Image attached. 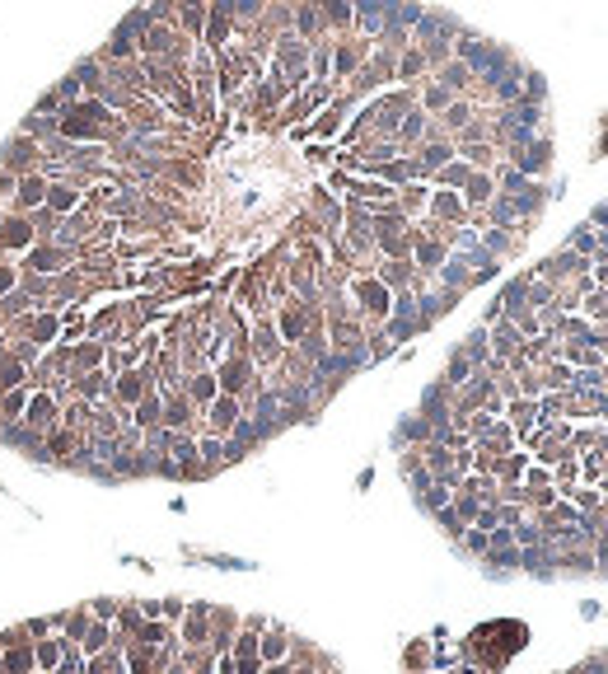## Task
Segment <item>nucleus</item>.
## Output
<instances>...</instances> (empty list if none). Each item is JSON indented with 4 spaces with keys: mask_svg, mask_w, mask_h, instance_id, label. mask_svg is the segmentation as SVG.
<instances>
[{
    "mask_svg": "<svg viewBox=\"0 0 608 674\" xmlns=\"http://www.w3.org/2000/svg\"><path fill=\"white\" fill-rule=\"evenodd\" d=\"M468 548H473V552H487V534H468Z\"/></svg>",
    "mask_w": 608,
    "mask_h": 674,
    "instance_id": "14",
    "label": "nucleus"
},
{
    "mask_svg": "<svg viewBox=\"0 0 608 674\" xmlns=\"http://www.w3.org/2000/svg\"><path fill=\"white\" fill-rule=\"evenodd\" d=\"M220 674H234V660H225V665H220Z\"/></svg>",
    "mask_w": 608,
    "mask_h": 674,
    "instance_id": "17",
    "label": "nucleus"
},
{
    "mask_svg": "<svg viewBox=\"0 0 608 674\" xmlns=\"http://www.w3.org/2000/svg\"><path fill=\"white\" fill-rule=\"evenodd\" d=\"M47 202H52V211H71V206H75V192H71V188H52V192H47Z\"/></svg>",
    "mask_w": 608,
    "mask_h": 674,
    "instance_id": "6",
    "label": "nucleus"
},
{
    "mask_svg": "<svg viewBox=\"0 0 608 674\" xmlns=\"http://www.w3.org/2000/svg\"><path fill=\"white\" fill-rule=\"evenodd\" d=\"M19 202H24V206H38V202H43V183H38V178H29V183H24V192H19Z\"/></svg>",
    "mask_w": 608,
    "mask_h": 674,
    "instance_id": "8",
    "label": "nucleus"
},
{
    "mask_svg": "<svg viewBox=\"0 0 608 674\" xmlns=\"http://www.w3.org/2000/svg\"><path fill=\"white\" fill-rule=\"evenodd\" d=\"M234 422V403H216V426H230Z\"/></svg>",
    "mask_w": 608,
    "mask_h": 674,
    "instance_id": "11",
    "label": "nucleus"
},
{
    "mask_svg": "<svg viewBox=\"0 0 608 674\" xmlns=\"http://www.w3.org/2000/svg\"><path fill=\"white\" fill-rule=\"evenodd\" d=\"M5 674H29L33 670V646L29 642H10V651H5V665H0Z\"/></svg>",
    "mask_w": 608,
    "mask_h": 674,
    "instance_id": "1",
    "label": "nucleus"
},
{
    "mask_svg": "<svg viewBox=\"0 0 608 674\" xmlns=\"http://www.w3.org/2000/svg\"><path fill=\"white\" fill-rule=\"evenodd\" d=\"M80 389H84V393H98V389H103V375H89L84 384H80Z\"/></svg>",
    "mask_w": 608,
    "mask_h": 674,
    "instance_id": "15",
    "label": "nucleus"
},
{
    "mask_svg": "<svg viewBox=\"0 0 608 674\" xmlns=\"http://www.w3.org/2000/svg\"><path fill=\"white\" fill-rule=\"evenodd\" d=\"M0 239H5V244H19V249H29L33 230L24 225V220H10V225H0Z\"/></svg>",
    "mask_w": 608,
    "mask_h": 674,
    "instance_id": "2",
    "label": "nucleus"
},
{
    "mask_svg": "<svg viewBox=\"0 0 608 674\" xmlns=\"http://www.w3.org/2000/svg\"><path fill=\"white\" fill-rule=\"evenodd\" d=\"M117 393H122V398H140V379L136 375H122V379H117Z\"/></svg>",
    "mask_w": 608,
    "mask_h": 674,
    "instance_id": "10",
    "label": "nucleus"
},
{
    "mask_svg": "<svg viewBox=\"0 0 608 674\" xmlns=\"http://www.w3.org/2000/svg\"><path fill=\"white\" fill-rule=\"evenodd\" d=\"M262 656H267V660L286 656V637H281V632H272V637H267V642H262Z\"/></svg>",
    "mask_w": 608,
    "mask_h": 674,
    "instance_id": "9",
    "label": "nucleus"
},
{
    "mask_svg": "<svg viewBox=\"0 0 608 674\" xmlns=\"http://www.w3.org/2000/svg\"><path fill=\"white\" fill-rule=\"evenodd\" d=\"M239 670H244V674L258 670V651H253V637H244V642H239Z\"/></svg>",
    "mask_w": 608,
    "mask_h": 674,
    "instance_id": "5",
    "label": "nucleus"
},
{
    "mask_svg": "<svg viewBox=\"0 0 608 674\" xmlns=\"http://www.w3.org/2000/svg\"><path fill=\"white\" fill-rule=\"evenodd\" d=\"M33 665H43V670L61 665V642H38L33 646Z\"/></svg>",
    "mask_w": 608,
    "mask_h": 674,
    "instance_id": "3",
    "label": "nucleus"
},
{
    "mask_svg": "<svg viewBox=\"0 0 608 674\" xmlns=\"http://www.w3.org/2000/svg\"><path fill=\"white\" fill-rule=\"evenodd\" d=\"M29 422H33V426H47V422H52V398H38V403H33V408H29Z\"/></svg>",
    "mask_w": 608,
    "mask_h": 674,
    "instance_id": "7",
    "label": "nucleus"
},
{
    "mask_svg": "<svg viewBox=\"0 0 608 674\" xmlns=\"http://www.w3.org/2000/svg\"><path fill=\"white\" fill-rule=\"evenodd\" d=\"M267 674H290V670H286V665H281V670H267Z\"/></svg>",
    "mask_w": 608,
    "mask_h": 674,
    "instance_id": "18",
    "label": "nucleus"
},
{
    "mask_svg": "<svg viewBox=\"0 0 608 674\" xmlns=\"http://www.w3.org/2000/svg\"><path fill=\"white\" fill-rule=\"evenodd\" d=\"M57 670H61V674H80V660H75V656H61V665H57Z\"/></svg>",
    "mask_w": 608,
    "mask_h": 674,
    "instance_id": "13",
    "label": "nucleus"
},
{
    "mask_svg": "<svg viewBox=\"0 0 608 674\" xmlns=\"http://www.w3.org/2000/svg\"><path fill=\"white\" fill-rule=\"evenodd\" d=\"M5 286H10V272H5V267H0V291H5Z\"/></svg>",
    "mask_w": 608,
    "mask_h": 674,
    "instance_id": "16",
    "label": "nucleus"
},
{
    "mask_svg": "<svg viewBox=\"0 0 608 674\" xmlns=\"http://www.w3.org/2000/svg\"><path fill=\"white\" fill-rule=\"evenodd\" d=\"M103 646H108V627L103 623L84 627V651H89V656H103Z\"/></svg>",
    "mask_w": 608,
    "mask_h": 674,
    "instance_id": "4",
    "label": "nucleus"
},
{
    "mask_svg": "<svg viewBox=\"0 0 608 674\" xmlns=\"http://www.w3.org/2000/svg\"><path fill=\"white\" fill-rule=\"evenodd\" d=\"M140 637H145V642H159V637H164V627L150 623V627H140Z\"/></svg>",
    "mask_w": 608,
    "mask_h": 674,
    "instance_id": "12",
    "label": "nucleus"
}]
</instances>
